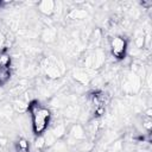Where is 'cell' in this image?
Segmentation results:
<instances>
[{"label": "cell", "mask_w": 152, "mask_h": 152, "mask_svg": "<svg viewBox=\"0 0 152 152\" xmlns=\"http://www.w3.org/2000/svg\"><path fill=\"white\" fill-rule=\"evenodd\" d=\"M42 68H43L45 75L51 80L58 78L64 70L63 63L61 61H58L55 56H50V57L44 58L42 62Z\"/></svg>", "instance_id": "1"}, {"label": "cell", "mask_w": 152, "mask_h": 152, "mask_svg": "<svg viewBox=\"0 0 152 152\" xmlns=\"http://www.w3.org/2000/svg\"><path fill=\"white\" fill-rule=\"evenodd\" d=\"M127 40L125 37L121 36H114L109 40V48L112 55L116 59H122L125 58V55L127 52Z\"/></svg>", "instance_id": "2"}, {"label": "cell", "mask_w": 152, "mask_h": 152, "mask_svg": "<svg viewBox=\"0 0 152 152\" xmlns=\"http://www.w3.org/2000/svg\"><path fill=\"white\" fill-rule=\"evenodd\" d=\"M106 61V53L101 49H96L93 52L88 53V56L84 59V65L88 69H99L103 65Z\"/></svg>", "instance_id": "3"}, {"label": "cell", "mask_w": 152, "mask_h": 152, "mask_svg": "<svg viewBox=\"0 0 152 152\" xmlns=\"http://www.w3.org/2000/svg\"><path fill=\"white\" fill-rule=\"evenodd\" d=\"M140 78L134 71H129L122 80V90L128 94H134L140 89Z\"/></svg>", "instance_id": "4"}, {"label": "cell", "mask_w": 152, "mask_h": 152, "mask_svg": "<svg viewBox=\"0 0 152 152\" xmlns=\"http://www.w3.org/2000/svg\"><path fill=\"white\" fill-rule=\"evenodd\" d=\"M87 133L84 127L81 124H74L68 133V138H66V145H75L77 142H81L86 139Z\"/></svg>", "instance_id": "5"}, {"label": "cell", "mask_w": 152, "mask_h": 152, "mask_svg": "<svg viewBox=\"0 0 152 152\" xmlns=\"http://www.w3.org/2000/svg\"><path fill=\"white\" fill-rule=\"evenodd\" d=\"M37 7H38V11H39L42 14H44V15H46V17H50V15H52L53 12H55L56 2L52 1V0H43V1H39V2H38Z\"/></svg>", "instance_id": "6"}, {"label": "cell", "mask_w": 152, "mask_h": 152, "mask_svg": "<svg viewBox=\"0 0 152 152\" xmlns=\"http://www.w3.org/2000/svg\"><path fill=\"white\" fill-rule=\"evenodd\" d=\"M40 38L43 42L45 43H53L57 38V30L55 27H45L43 31H42V34H40Z\"/></svg>", "instance_id": "7"}, {"label": "cell", "mask_w": 152, "mask_h": 152, "mask_svg": "<svg viewBox=\"0 0 152 152\" xmlns=\"http://www.w3.org/2000/svg\"><path fill=\"white\" fill-rule=\"evenodd\" d=\"M72 75H74V78H75L78 83H81V84H86V83H88L89 80H90L89 74H88L84 69H75Z\"/></svg>", "instance_id": "8"}, {"label": "cell", "mask_w": 152, "mask_h": 152, "mask_svg": "<svg viewBox=\"0 0 152 152\" xmlns=\"http://www.w3.org/2000/svg\"><path fill=\"white\" fill-rule=\"evenodd\" d=\"M87 15H88V13H87V11L83 10V8H74V10H71V11L69 12V14H68V17H69L70 19H76V20H82V19H84Z\"/></svg>", "instance_id": "9"}, {"label": "cell", "mask_w": 152, "mask_h": 152, "mask_svg": "<svg viewBox=\"0 0 152 152\" xmlns=\"http://www.w3.org/2000/svg\"><path fill=\"white\" fill-rule=\"evenodd\" d=\"M11 78V66H0V86L6 84Z\"/></svg>", "instance_id": "10"}, {"label": "cell", "mask_w": 152, "mask_h": 152, "mask_svg": "<svg viewBox=\"0 0 152 152\" xmlns=\"http://www.w3.org/2000/svg\"><path fill=\"white\" fill-rule=\"evenodd\" d=\"M43 138H44V141H45V148L46 147H51L58 139L55 137V134L51 132V129L49 131H45L44 134H43Z\"/></svg>", "instance_id": "11"}, {"label": "cell", "mask_w": 152, "mask_h": 152, "mask_svg": "<svg viewBox=\"0 0 152 152\" xmlns=\"http://www.w3.org/2000/svg\"><path fill=\"white\" fill-rule=\"evenodd\" d=\"M0 66H11V56L8 53H0Z\"/></svg>", "instance_id": "12"}, {"label": "cell", "mask_w": 152, "mask_h": 152, "mask_svg": "<svg viewBox=\"0 0 152 152\" xmlns=\"http://www.w3.org/2000/svg\"><path fill=\"white\" fill-rule=\"evenodd\" d=\"M34 147L37 150H43L45 148V141H44V138H43V134L40 135H37V138L34 139V142H33Z\"/></svg>", "instance_id": "13"}, {"label": "cell", "mask_w": 152, "mask_h": 152, "mask_svg": "<svg viewBox=\"0 0 152 152\" xmlns=\"http://www.w3.org/2000/svg\"><path fill=\"white\" fill-rule=\"evenodd\" d=\"M134 45H135V48L139 49V50L144 48V45H145V37H144V34H140V36H138V37L134 39Z\"/></svg>", "instance_id": "14"}, {"label": "cell", "mask_w": 152, "mask_h": 152, "mask_svg": "<svg viewBox=\"0 0 152 152\" xmlns=\"http://www.w3.org/2000/svg\"><path fill=\"white\" fill-rule=\"evenodd\" d=\"M142 128H145L146 131H151V128H152V120H151V118H147V116H145L144 119H142Z\"/></svg>", "instance_id": "15"}, {"label": "cell", "mask_w": 152, "mask_h": 152, "mask_svg": "<svg viewBox=\"0 0 152 152\" xmlns=\"http://www.w3.org/2000/svg\"><path fill=\"white\" fill-rule=\"evenodd\" d=\"M151 115H152V109L148 108V109L146 110V116H147V118H151Z\"/></svg>", "instance_id": "16"}, {"label": "cell", "mask_w": 152, "mask_h": 152, "mask_svg": "<svg viewBox=\"0 0 152 152\" xmlns=\"http://www.w3.org/2000/svg\"><path fill=\"white\" fill-rule=\"evenodd\" d=\"M135 152H150V150H145V148H140V150H137Z\"/></svg>", "instance_id": "17"}, {"label": "cell", "mask_w": 152, "mask_h": 152, "mask_svg": "<svg viewBox=\"0 0 152 152\" xmlns=\"http://www.w3.org/2000/svg\"><path fill=\"white\" fill-rule=\"evenodd\" d=\"M121 152H122V151H121Z\"/></svg>", "instance_id": "18"}]
</instances>
